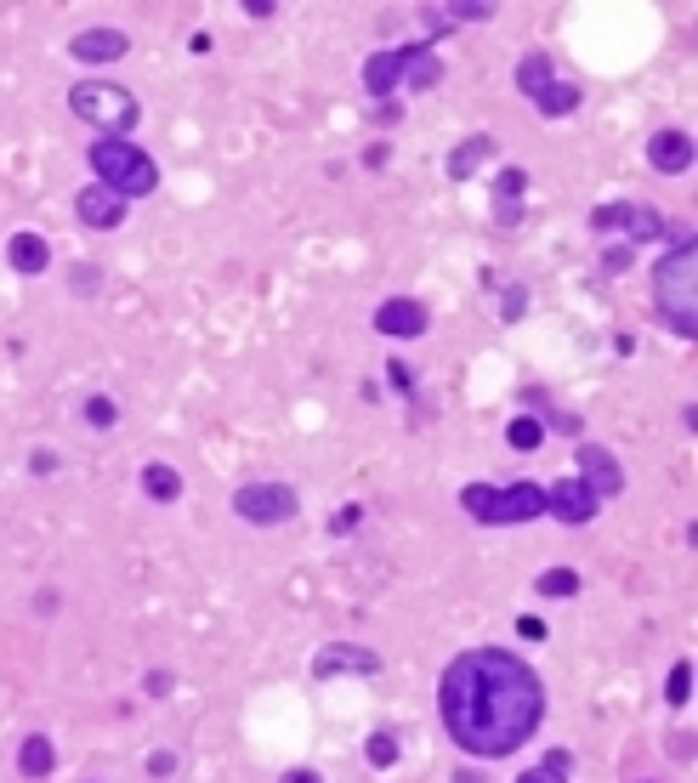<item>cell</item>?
<instances>
[{
	"label": "cell",
	"instance_id": "1",
	"mask_svg": "<svg viewBox=\"0 0 698 783\" xmlns=\"http://www.w3.org/2000/svg\"><path fill=\"white\" fill-rule=\"evenodd\" d=\"M437 715L466 755L500 761L534 738L545 715V687L528 670V659L506 647H466L437 681Z\"/></svg>",
	"mask_w": 698,
	"mask_h": 783
},
{
	"label": "cell",
	"instance_id": "2",
	"mask_svg": "<svg viewBox=\"0 0 698 783\" xmlns=\"http://www.w3.org/2000/svg\"><path fill=\"white\" fill-rule=\"evenodd\" d=\"M693 284H698V250H693V239H676L659 256V267H653V301H659V318L681 335V341H693V335H698Z\"/></svg>",
	"mask_w": 698,
	"mask_h": 783
},
{
	"label": "cell",
	"instance_id": "3",
	"mask_svg": "<svg viewBox=\"0 0 698 783\" xmlns=\"http://www.w3.org/2000/svg\"><path fill=\"white\" fill-rule=\"evenodd\" d=\"M86 159H91V176L103 188H114L120 199H137V193L159 188V165L148 159V148H137V142H125V137H97Z\"/></svg>",
	"mask_w": 698,
	"mask_h": 783
},
{
	"label": "cell",
	"instance_id": "4",
	"mask_svg": "<svg viewBox=\"0 0 698 783\" xmlns=\"http://www.w3.org/2000/svg\"><path fill=\"white\" fill-rule=\"evenodd\" d=\"M460 511L483 528H511V522H534L545 517V488L540 483H511V488H494V483H466L460 488Z\"/></svg>",
	"mask_w": 698,
	"mask_h": 783
},
{
	"label": "cell",
	"instance_id": "5",
	"mask_svg": "<svg viewBox=\"0 0 698 783\" xmlns=\"http://www.w3.org/2000/svg\"><path fill=\"white\" fill-rule=\"evenodd\" d=\"M69 108H74V120H86L97 137H125L142 120L131 86H120V80H74Z\"/></svg>",
	"mask_w": 698,
	"mask_h": 783
},
{
	"label": "cell",
	"instance_id": "6",
	"mask_svg": "<svg viewBox=\"0 0 698 783\" xmlns=\"http://www.w3.org/2000/svg\"><path fill=\"white\" fill-rule=\"evenodd\" d=\"M233 511L250 522V528H279L301 511V494L290 483H245L233 494Z\"/></svg>",
	"mask_w": 698,
	"mask_h": 783
},
{
	"label": "cell",
	"instance_id": "7",
	"mask_svg": "<svg viewBox=\"0 0 698 783\" xmlns=\"http://www.w3.org/2000/svg\"><path fill=\"white\" fill-rule=\"evenodd\" d=\"M591 233H630V244H653L664 233V216L653 205H636V199H613V205H596L591 216Z\"/></svg>",
	"mask_w": 698,
	"mask_h": 783
},
{
	"label": "cell",
	"instance_id": "8",
	"mask_svg": "<svg viewBox=\"0 0 698 783\" xmlns=\"http://www.w3.org/2000/svg\"><path fill=\"white\" fill-rule=\"evenodd\" d=\"M579 483L591 488V500H613L625 494V471H619V454L602 449V443H579Z\"/></svg>",
	"mask_w": 698,
	"mask_h": 783
},
{
	"label": "cell",
	"instance_id": "9",
	"mask_svg": "<svg viewBox=\"0 0 698 783\" xmlns=\"http://www.w3.org/2000/svg\"><path fill=\"white\" fill-rule=\"evenodd\" d=\"M426 307H420L415 296H386L381 307H375V335H392V341H420L426 335Z\"/></svg>",
	"mask_w": 698,
	"mask_h": 783
},
{
	"label": "cell",
	"instance_id": "10",
	"mask_svg": "<svg viewBox=\"0 0 698 783\" xmlns=\"http://www.w3.org/2000/svg\"><path fill=\"white\" fill-rule=\"evenodd\" d=\"M375 670H381V653L358 642H330L313 659V676H375Z\"/></svg>",
	"mask_w": 698,
	"mask_h": 783
},
{
	"label": "cell",
	"instance_id": "11",
	"mask_svg": "<svg viewBox=\"0 0 698 783\" xmlns=\"http://www.w3.org/2000/svg\"><path fill=\"white\" fill-rule=\"evenodd\" d=\"M545 511L557 522H568V528H585V522L596 517V500H591V488L579 483V477H562V483L545 488Z\"/></svg>",
	"mask_w": 698,
	"mask_h": 783
},
{
	"label": "cell",
	"instance_id": "12",
	"mask_svg": "<svg viewBox=\"0 0 698 783\" xmlns=\"http://www.w3.org/2000/svg\"><path fill=\"white\" fill-rule=\"evenodd\" d=\"M125 205H131V199H120V193L103 188V182H91V188L74 193V216H80L86 227H103V233L125 222Z\"/></svg>",
	"mask_w": 698,
	"mask_h": 783
},
{
	"label": "cell",
	"instance_id": "13",
	"mask_svg": "<svg viewBox=\"0 0 698 783\" xmlns=\"http://www.w3.org/2000/svg\"><path fill=\"white\" fill-rule=\"evenodd\" d=\"M647 165L664 176L693 171V137H687V131H653V137H647Z\"/></svg>",
	"mask_w": 698,
	"mask_h": 783
},
{
	"label": "cell",
	"instance_id": "14",
	"mask_svg": "<svg viewBox=\"0 0 698 783\" xmlns=\"http://www.w3.org/2000/svg\"><path fill=\"white\" fill-rule=\"evenodd\" d=\"M523 193H528V171L523 165H506L494 176V227H517L523 222Z\"/></svg>",
	"mask_w": 698,
	"mask_h": 783
},
{
	"label": "cell",
	"instance_id": "15",
	"mask_svg": "<svg viewBox=\"0 0 698 783\" xmlns=\"http://www.w3.org/2000/svg\"><path fill=\"white\" fill-rule=\"evenodd\" d=\"M6 261H12V273L35 279V273L52 267V244L40 239V233H12V239H6Z\"/></svg>",
	"mask_w": 698,
	"mask_h": 783
},
{
	"label": "cell",
	"instance_id": "16",
	"mask_svg": "<svg viewBox=\"0 0 698 783\" xmlns=\"http://www.w3.org/2000/svg\"><path fill=\"white\" fill-rule=\"evenodd\" d=\"M125 46H131V40H125L120 29H80V35L69 40V52L80 57V63H114V57H125Z\"/></svg>",
	"mask_w": 698,
	"mask_h": 783
},
{
	"label": "cell",
	"instance_id": "17",
	"mask_svg": "<svg viewBox=\"0 0 698 783\" xmlns=\"http://www.w3.org/2000/svg\"><path fill=\"white\" fill-rule=\"evenodd\" d=\"M398 80H403V46H386V52H375L364 63V91H369V97H381V103H386V91L398 86Z\"/></svg>",
	"mask_w": 698,
	"mask_h": 783
},
{
	"label": "cell",
	"instance_id": "18",
	"mask_svg": "<svg viewBox=\"0 0 698 783\" xmlns=\"http://www.w3.org/2000/svg\"><path fill=\"white\" fill-rule=\"evenodd\" d=\"M489 154H494V137H489V131H477V137L454 142V154H449V182H466V176H477L483 165H489Z\"/></svg>",
	"mask_w": 698,
	"mask_h": 783
},
{
	"label": "cell",
	"instance_id": "19",
	"mask_svg": "<svg viewBox=\"0 0 698 783\" xmlns=\"http://www.w3.org/2000/svg\"><path fill=\"white\" fill-rule=\"evenodd\" d=\"M52 766H57V744L46 738V732H29L18 749V772L23 778H52Z\"/></svg>",
	"mask_w": 698,
	"mask_h": 783
},
{
	"label": "cell",
	"instance_id": "20",
	"mask_svg": "<svg viewBox=\"0 0 698 783\" xmlns=\"http://www.w3.org/2000/svg\"><path fill=\"white\" fill-rule=\"evenodd\" d=\"M142 494H148V500H159V505H171L176 494H182V471H176V466H165V460L142 466Z\"/></svg>",
	"mask_w": 698,
	"mask_h": 783
},
{
	"label": "cell",
	"instance_id": "21",
	"mask_svg": "<svg viewBox=\"0 0 698 783\" xmlns=\"http://www.w3.org/2000/svg\"><path fill=\"white\" fill-rule=\"evenodd\" d=\"M551 80H557V63H551V57L528 52L523 63H517V91H523V97H540V91L551 86Z\"/></svg>",
	"mask_w": 698,
	"mask_h": 783
},
{
	"label": "cell",
	"instance_id": "22",
	"mask_svg": "<svg viewBox=\"0 0 698 783\" xmlns=\"http://www.w3.org/2000/svg\"><path fill=\"white\" fill-rule=\"evenodd\" d=\"M534 108H540L545 120H568V114L579 108V86H568V80H551V86L534 97Z\"/></svg>",
	"mask_w": 698,
	"mask_h": 783
},
{
	"label": "cell",
	"instance_id": "23",
	"mask_svg": "<svg viewBox=\"0 0 698 783\" xmlns=\"http://www.w3.org/2000/svg\"><path fill=\"white\" fill-rule=\"evenodd\" d=\"M664 704H670V710H687V704H693V659H676V664H670Z\"/></svg>",
	"mask_w": 698,
	"mask_h": 783
},
{
	"label": "cell",
	"instance_id": "24",
	"mask_svg": "<svg viewBox=\"0 0 698 783\" xmlns=\"http://www.w3.org/2000/svg\"><path fill=\"white\" fill-rule=\"evenodd\" d=\"M506 443L511 449H540L545 443V420H534V415H511V426H506Z\"/></svg>",
	"mask_w": 698,
	"mask_h": 783
},
{
	"label": "cell",
	"instance_id": "25",
	"mask_svg": "<svg viewBox=\"0 0 698 783\" xmlns=\"http://www.w3.org/2000/svg\"><path fill=\"white\" fill-rule=\"evenodd\" d=\"M534 591L551 596V602H557V596H579V574L574 568H545V574L534 579Z\"/></svg>",
	"mask_w": 698,
	"mask_h": 783
},
{
	"label": "cell",
	"instance_id": "26",
	"mask_svg": "<svg viewBox=\"0 0 698 783\" xmlns=\"http://www.w3.org/2000/svg\"><path fill=\"white\" fill-rule=\"evenodd\" d=\"M80 415H86L91 432H114V420H120V403L97 392V398H86V409H80Z\"/></svg>",
	"mask_w": 698,
	"mask_h": 783
},
{
	"label": "cell",
	"instance_id": "27",
	"mask_svg": "<svg viewBox=\"0 0 698 783\" xmlns=\"http://www.w3.org/2000/svg\"><path fill=\"white\" fill-rule=\"evenodd\" d=\"M364 761L369 766H392V761H398V738H392V732H369Z\"/></svg>",
	"mask_w": 698,
	"mask_h": 783
},
{
	"label": "cell",
	"instance_id": "28",
	"mask_svg": "<svg viewBox=\"0 0 698 783\" xmlns=\"http://www.w3.org/2000/svg\"><path fill=\"white\" fill-rule=\"evenodd\" d=\"M358 522H364V505L352 500V505H341V511L330 517V534H335V540H341V534H358Z\"/></svg>",
	"mask_w": 698,
	"mask_h": 783
},
{
	"label": "cell",
	"instance_id": "29",
	"mask_svg": "<svg viewBox=\"0 0 698 783\" xmlns=\"http://www.w3.org/2000/svg\"><path fill=\"white\" fill-rule=\"evenodd\" d=\"M523 313H528V296H523V284H511L506 296H500V318L511 324V318H523Z\"/></svg>",
	"mask_w": 698,
	"mask_h": 783
},
{
	"label": "cell",
	"instance_id": "30",
	"mask_svg": "<svg viewBox=\"0 0 698 783\" xmlns=\"http://www.w3.org/2000/svg\"><path fill=\"white\" fill-rule=\"evenodd\" d=\"M386 381H392V392H403V398H415V375H409V369H403L398 358L386 364Z\"/></svg>",
	"mask_w": 698,
	"mask_h": 783
},
{
	"label": "cell",
	"instance_id": "31",
	"mask_svg": "<svg viewBox=\"0 0 698 783\" xmlns=\"http://www.w3.org/2000/svg\"><path fill=\"white\" fill-rule=\"evenodd\" d=\"M517 783H568V772H551V766H528V772H523V778H517Z\"/></svg>",
	"mask_w": 698,
	"mask_h": 783
},
{
	"label": "cell",
	"instance_id": "32",
	"mask_svg": "<svg viewBox=\"0 0 698 783\" xmlns=\"http://www.w3.org/2000/svg\"><path fill=\"white\" fill-rule=\"evenodd\" d=\"M29 471H35V477H52V471H57V454H52V449H35V454H29Z\"/></svg>",
	"mask_w": 698,
	"mask_h": 783
},
{
	"label": "cell",
	"instance_id": "33",
	"mask_svg": "<svg viewBox=\"0 0 698 783\" xmlns=\"http://www.w3.org/2000/svg\"><path fill=\"white\" fill-rule=\"evenodd\" d=\"M148 772H154V778H171V772H176V755H171V749L148 755Z\"/></svg>",
	"mask_w": 698,
	"mask_h": 783
},
{
	"label": "cell",
	"instance_id": "34",
	"mask_svg": "<svg viewBox=\"0 0 698 783\" xmlns=\"http://www.w3.org/2000/svg\"><path fill=\"white\" fill-rule=\"evenodd\" d=\"M386 159H392V148H386V142H369V148H364V171H381Z\"/></svg>",
	"mask_w": 698,
	"mask_h": 783
},
{
	"label": "cell",
	"instance_id": "35",
	"mask_svg": "<svg viewBox=\"0 0 698 783\" xmlns=\"http://www.w3.org/2000/svg\"><path fill=\"white\" fill-rule=\"evenodd\" d=\"M142 693H148V698H165V693H171V676H165V670L142 676Z\"/></svg>",
	"mask_w": 698,
	"mask_h": 783
},
{
	"label": "cell",
	"instance_id": "36",
	"mask_svg": "<svg viewBox=\"0 0 698 783\" xmlns=\"http://www.w3.org/2000/svg\"><path fill=\"white\" fill-rule=\"evenodd\" d=\"M545 426H557L562 437H574V432H579V415H568V409H551V420H545Z\"/></svg>",
	"mask_w": 698,
	"mask_h": 783
},
{
	"label": "cell",
	"instance_id": "37",
	"mask_svg": "<svg viewBox=\"0 0 698 783\" xmlns=\"http://www.w3.org/2000/svg\"><path fill=\"white\" fill-rule=\"evenodd\" d=\"M630 267V250H608V256H602V273H625Z\"/></svg>",
	"mask_w": 698,
	"mask_h": 783
},
{
	"label": "cell",
	"instance_id": "38",
	"mask_svg": "<svg viewBox=\"0 0 698 783\" xmlns=\"http://www.w3.org/2000/svg\"><path fill=\"white\" fill-rule=\"evenodd\" d=\"M517 630H523V642H545V619H523Z\"/></svg>",
	"mask_w": 698,
	"mask_h": 783
},
{
	"label": "cell",
	"instance_id": "39",
	"mask_svg": "<svg viewBox=\"0 0 698 783\" xmlns=\"http://www.w3.org/2000/svg\"><path fill=\"white\" fill-rule=\"evenodd\" d=\"M279 783H324V778H318V772H313V766H296V772H284V778Z\"/></svg>",
	"mask_w": 698,
	"mask_h": 783
},
{
	"label": "cell",
	"instance_id": "40",
	"mask_svg": "<svg viewBox=\"0 0 698 783\" xmlns=\"http://www.w3.org/2000/svg\"><path fill=\"white\" fill-rule=\"evenodd\" d=\"M545 766H551V772H568V766H574V755H568V749H551V755H545Z\"/></svg>",
	"mask_w": 698,
	"mask_h": 783
},
{
	"label": "cell",
	"instance_id": "41",
	"mask_svg": "<svg viewBox=\"0 0 698 783\" xmlns=\"http://www.w3.org/2000/svg\"><path fill=\"white\" fill-rule=\"evenodd\" d=\"M454 783H483V778H477V772H466V766H460V772H454Z\"/></svg>",
	"mask_w": 698,
	"mask_h": 783
}]
</instances>
